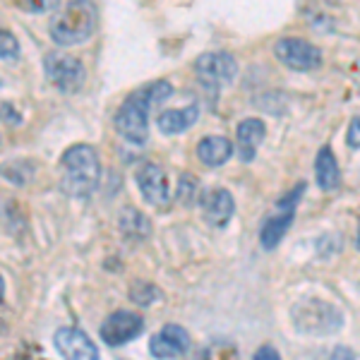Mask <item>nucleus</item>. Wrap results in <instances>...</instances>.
<instances>
[{
    "mask_svg": "<svg viewBox=\"0 0 360 360\" xmlns=\"http://www.w3.org/2000/svg\"><path fill=\"white\" fill-rule=\"evenodd\" d=\"M173 94V86L168 82H152L142 89L132 91L115 111L113 125L120 137L132 144H144L149 137V111Z\"/></svg>",
    "mask_w": 360,
    "mask_h": 360,
    "instance_id": "nucleus-1",
    "label": "nucleus"
},
{
    "mask_svg": "<svg viewBox=\"0 0 360 360\" xmlns=\"http://www.w3.org/2000/svg\"><path fill=\"white\" fill-rule=\"evenodd\" d=\"M63 193L75 200H86L98 188L101 180V161L94 147L89 144H75L63 154Z\"/></svg>",
    "mask_w": 360,
    "mask_h": 360,
    "instance_id": "nucleus-2",
    "label": "nucleus"
},
{
    "mask_svg": "<svg viewBox=\"0 0 360 360\" xmlns=\"http://www.w3.org/2000/svg\"><path fill=\"white\" fill-rule=\"evenodd\" d=\"M51 39L58 46H77L96 32V8L91 0H70L51 20Z\"/></svg>",
    "mask_w": 360,
    "mask_h": 360,
    "instance_id": "nucleus-3",
    "label": "nucleus"
},
{
    "mask_svg": "<svg viewBox=\"0 0 360 360\" xmlns=\"http://www.w3.org/2000/svg\"><path fill=\"white\" fill-rule=\"evenodd\" d=\"M293 324L307 336H332L341 329V310L319 298H305L293 305Z\"/></svg>",
    "mask_w": 360,
    "mask_h": 360,
    "instance_id": "nucleus-4",
    "label": "nucleus"
},
{
    "mask_svg": "<svg viewBox=\"0 0 360 360\" xmlns=\"http://www.w3.org/2000/svg\"><path fill=\"white\" fill-rule=\"evenodd\" d=\"M44 72L49 77V82L56 86L58 91H65V94H72L79 86L84 84L86 70L82 63L75 56L68 53H49L44 60Z\"/></svg>",
    "mask_w": 360,
    "mask_h": 360,
    "instance_id": "nucleus-5",
    "label": "nucleus"
},
{
    "mask_svg": "<svg viewBox=\"0 0 360 360\" xmlns=\"http://www.w3.org/2000/svg\"><path fill=\"white\" fill-rule=\"evenodd\" d=\"M305 185H298L291 195H286L283 200H278V207H276V214L264 219L262 229H259V243H262L264 250H274L278 243L283 240L286 231L291 229L293 224V217H295V205H298L300 195H303Z\"/></svg>",
    "mask_w": 360,
    "mask_h": 360,
    "instance_id": "nucleus-6",
    "label": "nucleus"
},
{
    "mask_svg": "<svg viewBox=\"0 0 360 360\" xmlns=\"http://www.w3.org/2000/svg\"><path fill=\"white\" fill-rule=\"evenodd\" d=\"M195 75L207 89H221V86L231 84L238 75L236 58L226 51H217V53H205L195 60Z\"/></svg>",
    "mask_w": 360,
    "mask_h": 360,
    "instance_id": "nucleus-7",
    "label": "nucleus"
},
{
    "mask_svg": "<svg viewBox=\"0 0 360 360\" xmlns=\"http://www.w3.org/2000/svg\"><path fill=\"white\" fill-rule=\"evenodd\" d=\"M274 56L283 63L286 68L298 70V72H310L322 65V53L317 46H312L305 39H278L274 44Z\"/></svg>",
    "mask_w": 360,
    "mask_h": 360,
    "instance_id": "nucleus-8",
    "label": "nucleus"
},
{
    "mask_svg": "<svg viewBox=\"0 0 360 360\" xmlns=\"http://www.w3.org/2000/svg\"><path fill=\"white\" fill-rule=\"evenodd\" d=\"M144 329V317L130 310H115L113 315L106 317V322L101 324V339L106 341V346H123L127 341L137 339Z\"/></svg>",
    "mask_w": 360,
    "mask_h": 360,
    "instance_id": "nucleus-9",
    "label": "nucleus"
},
{
    "mask_svg": "<svg viewBox=\"0 0 360 360\" xmlns=\"http://www.w3.org/2000/svg\"><path fill=\"white\" fill-rule=\"evenodd\" d=\"M190 351V334L180 324H166L149 341V353L159 360L180 358Z\"/></svg>",
    "mask_w": 360,
    "mask_h": 360,
    "instance_id": "nucleus-10",
    "label": "nucleus"
},
{
    "mask_svg": "<svg viewBox=\"0 0 360 360\" xmlns=\"http://www.w3.org/2000/svg\"><path fill=\"white\" fill-rule=\"evenodd\" d=\"M53 344L65 360H98L94 341L77 327H60L53 336Z\"/></svg>",
    "mask_w": 360,
    "mask_h": 360,
    "instance_id": "nucleus-11",
    "label": "nucleus"
},
{
    "mask_svg": "<svg viewBox=\"0 0 360 360\" xmlns=\"http://www.w3.org/2000/svg\"><path fill=\"white\" fill-rule=\"evenodd\" d=\"M200 209H202V219L214 226V229H221L231 221L236 212V202H233V195L224 188H212V190H205L200 195Z\"/></svg>",
    "mask_w": 360,
    "mask_h": 360,
    "instance_id": "nucleus-12",
    "label": "nucleus"
},
{
    "mask_svg": "<svg viewBox=\"0 0 360 360\" xmlns=\"http://www.w3.org/2000/svg\"><path fill=\"white\" fill-rule=\"evenodd\" d=\"M137 185L144 200L154 207H164L168 202V180L161 166L156 164H142L137 168Z\"/></svg>",
    "mask_w": 360,
    "mask_h": 360,
    "instance_id": "nucleus-13",
    "label": "nucleus"
},
{
    "mask_svg": "<svg viewBox=\"0 0 360 360\" xmlns=\"http://www.w3.org/2000/svg\"><path fill=\"white\" fill-rule=\"evenodd\" d=\"M264 135H266V127L259 118H248L236 127L238 154H240V159L245 161V164H250V161L255 159V154H257Z\"/></svg>",
    "mask_w": 360,
    "mask_h": 360,
    "instance_id": "nucleus-14",
    "label": "nucleus"
},
{
    "mask_svg": "<svg viewBox=\"0 0 360 360\" xmlns=\"http://www.w3.org/2000/svg\"><path fill=\"white\" fill-rule=\"evenodd\" d=\"M200 118V106L197 103H190L185 108H168L159 115V130L164 135H178V132H185L188 127H193Z\"/></svg>",
    "mask_w": 360,
    "mask_h": 360,
    "instance_id": "nucleus-15",
    "label": "nucleus"
},
{
    "mask_svg": "<svg viewBox=\"0 0 360 360\" xmlns=\"http://www.w3.org/2000/svg\"><path fill=\"white\" fill-rule=\"evenodd\" d=\"M197 156L200 161L209 168H217V166H224L226 161L233 156V144L229 142L226 137H205L200 144H197Z\"/></svg>",
    "mask_w": 360,
    "mask_h": 360,
    "instance_id": "nucleus-16",
    "label": "nucleus"
},
{
    "mask_svg": "<svg viewBox=\"0 0 360 360\" xmlns=\"http://www.w3.org/2000/svg\"><path fill=\"white\" fill-rule=\"evenodd\" d=\"M315 178H317V185L324 190V193H332V190L339 188L341 171H339V164H336V156H334V152L329 147H322L317 152Z\"/></svg>",
    "mask_w": 360,
    "mask_h": 360,
    "instance_id": "nucleus-17",
    "label": "nucleus"
},
{
    "mask_svg": "<svg viewBox=\"0 0 360 360\" xmlns=\"http://www.w3.org/2000/svg\"><path fill=\"white\" fill-rule=\"evenodd\" d=\"M118 226L127 238H132V240H147L149 233H152V226H149L147 217L139 214L135 207H125L123 212H120Z\"/></svg>",
    "mask_w": 360,
    "mask_h": 360,
    "instance_id": "nucleus-18",
    "label": "nucleus"
},
{
    "mask_svg": "<svg viewBox=\"0 0 360 360\" xmlns=\"http://www.w3.org/2000/svg\"><path fill=\"white\" fill-rule=\"evenodd\" d=\"M202 360H240V353L233 341L217 339L202 351Z\"/></svg>",
    "mask_w": 360,
    "mask_h": 360,
    "instance_id": "nucleus-19",
    "label": "nucleus"
},
{
    "mask_svg": "<svg viewBox=\"0 0 360 360\" xmlns=\"http://www.w3.org/2000/svg\"><path fill=\"white\" fill-rule=\"evenodd\" d=\"M130 298H132V303H137V305H152L154 300L161 298V291L159 288H154L152 283L137 281L135 286L130 288Z\"/></svg>",
    "mask_w": 360,
    "mask_h": 360,
    "instance_id": "nucleus-20",
    "label": "nucleus"
},
{
    "mask_svg": "<svg viewBox=\"0 0 360 360\" xmlns=\"http://www.w3.org/2000/svg\"><path fill=\"white\" fill-rule=\"evenodd\" d=\"M195 193H197V178L193 176V173H183L178 180V202L185 207L193 205Z\"/></svg>",
    "mask_w": 360,
    "mask_h": 360,
    "instance_id": "nucleus-21",
    "label": "nucleus"
},
{
    "mask_svg": "<svg viewBox=\"0 0 360 360\" xmlns=\"http://www.w3.org/2000/svg\"><path fill=\"white\" fill-rule=\"evenodd\" d=\"M22 10L34 15H44V13H53V10L60 5V0H17Z\"/></svg>",
    "mask_w": 360,
    "mask_h": 360,
    "instance_id": "nucleus-22",
    "label": "nucleus"
},
{
    "mask_svg": "<svg viewBox=\"0 0 360 360\" xmlns=\"http://www.w3.org/2000/svg\"><path fill=\"white\" fill-rule=\"evenodd\" d=\"M0 44H3V46H0V56H3L5 63L15 60V58L20 56V46H17V39L8 32V29H3V32H0Z\"/></svg>",
    "mask_w": 360,
    "mask_h": 360,
    "instance_id": "nucleus-23",
    "label": "nucleus"
},
{
    "mask_svg": "<svg viewBox=\"0 0 360 360\" xmlns=\"http://www.w3.org/2000/svg\"><path fill=\"white\" fill-rule=\"evenodd\" d=\"M346 142H348V147L360 149V115H356V118L351 120V125H348Z\"/></svg>",
    "mask_w": 360,
    "mask_h": 360,
    "instance_id": "nucleus-24",
    "label": "nucleus"
},
{
    "mask_svg": "<svg viewBox=\"0 0 360 360\" xmlns=\"http://www.w3.org/2000/svg\"><path fill=\"white\" fill-rule=\"evenodd\" d=\"M252 360H281V356H278V351L274 346H259L257 351H255V356H252Z\"/></svg>",
    "mask_w": 360,
    "mask_h": 360,
    "instance_id": "nucleus-25",
    "label": "nucleus"
},
{
    "mask_svg": "<svg viewBox=\"0 0 360 360\" xmlns=\"http://www.w3.org/2000/svg\"><path fill=\"white\" fill-rule=\"evenodd\" d=\"M327 360H356V353H353L348 346H336Z\"/></svg>",
    "mask_w": 360,
    "mask_h": 360,
    "instance_id": "nucleus-26",
    "label": "nucleus"
},
{
    "mask_svg": "<svg viewBox=\"0 0 360 360\" xmlns=\"http://www.w3.org/2000/svg\"><path fill=\"white\" fill-rule=\"evenodd\" d=\"M3 120L10 125V120H13V125H20V115L15 113V108H13V103L10 101H3Z\"/></svg>",
    "mask_w": 360,
    "mask_h": 360,
    "instance_id": "nucleus-27",
    "label": "nucleus"
},
{
    "mask_svg": "<svg viewBox=\"0 0 360 360\" xmlns=\"http://www.w3.org/2000/svg\"><path fill=\"white\" fill-rule=\"evenodd\" d=\"M356 248L360 250V226H358V238H356Z\"/></svg>",
    "mask_w": 360,
    "mask_h": 360,
    "instance_id": "nucleus-28",
    "label": "nucleus"
}]
</instances>
